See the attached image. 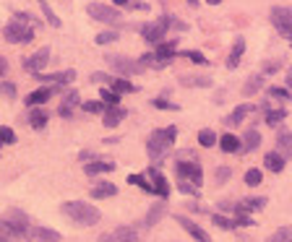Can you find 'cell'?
Listing matches in <instances>:
<instances>
[{
	"label": "cell",
	"mask_w": 292,
	"mask_h": 242,
	"mask_svg": "<svg viewBox=\"0 0 292 242\" xmlns=\"http://www.w3.org/2000/svg\"><path fill=\"white\" fill-rule=\"evenodd\" d=\"M175 138H177V128H172V125L162 128V130H154L146 141V154L154 162H162L170 154V148L175 146Z\"/></svg>",
	"instance_id": "6da1fadb"
},
{
	"label": "cell",
	"mask_w": 292,
	"mask_h": 242,
	"mask_svg": "<svg viewBox=\"0 0 292 242\" xmlns=\"http://www.w3.org/2000/svg\"><path fill=\"white\" fill-rule=\"evenodd\" d=\"M63 214L71 219V222L81 224V227H94L99 224V208H94L92 203H86V201H68V203H63Z\"/></svg>",
	"instance_id": "7a4b0ae2"
},
{
	"label": "cell",
	"mask_w": 292,
	"mask_h": 242,
	"mask_svg": "<svg viewBox=\"0 0 292 242\" xmlns=\"http://www.w3.org/2000/svg\"><path fill=\"white\" fill-rule=\"evenodd\" d=\"M3 37L11 42V45H29V42H34V26L26 24V21L13 18L11 24L3 29Z\"/></svg>",
	"instance_id": "3957f363"
},
{
	"label": "cell",
	"mask_w": 292,
	"mask_h": 242,
	"mask_svg": "<svg viewBox=\"0 0 292 242\" xmlns=\"http://www.w3.org/2000/svg\"><path fill=\"white\" fill-rule=\"evenodd\" d=\"M104 63H110V68L115 71V73H120V76H139L146 68V65H139L136 60H130L125 55H107Z\"/></svg>",
	"instance_id": "277c9868"
},
{
	"label": "cell",
	"mask_w": 292,
	"mask_h": 242,
	"mask_svg": "<svg viewBox=\"0 0 292 242\" xmlns=\"http://www.w3.org/2000/svg\"><path fill=\"white\" fill-rule=\"evenodd\" d=\"M272 24H274V29H277L282 37L292 39V8H287V6H274V8H272Z\"/></svg>",
	"instance_id": "5b68a950"
},
{
	"label": "cell",
	"mask_w": 292,
	"mask_h": 242,
	"mask_svg": "<svg viewBox=\"0 0 292 242\" xmlns=\"http://www.w3.org/2000/svg\"><path fill=\"white\" fill-rule=\"evenodd\" d=\"M175 172H177V177H180V180H185V183H193L196 188H201V185H204V169H201L193 159L191 162H177L175 164Z\"/></svg>",
	"instance_id": "8992f818"
},
{
	"label": "cell",
	"mask_w": 292,
	"mask_h": 242,
	"mask_svg": "<svg viewBox=\"0 0 292 242\" xmlns=\"http://www.w3.org/2000/svg\"><path fill=\"white\" fill-rule=\"evenodd\" d=\"M172 21H175V18L162 16L160 21H154V24H146V26L141 29V37H144L146 42H154V45H160V42L165 39V34H167V29L172 26Z\"/></svg>",
	"instance_id": "52a82bcc"
},
{
	"label": "cell",
	"mask_w": 292,
	"mask_h": 242,
	"mask_svg": "<svg viewBox=\"0 0 292 242\" xmlns=\"http://www.w3.org/2000/svg\"><path fill=\"white\" fill-rule=\"evenodd\" d=\"M86 13L94 21H102V24H118L120 21V11L115 6H104V3H89Z\"/></svg>",
	"instance_id": "ba28073f"
},
{
	"label": "cell",
	"mask_w": 292,
	"mask_h": 242,
	"mask_svg": "<svg viewBox=\"0 0 292 242\" xmlns=\"http://www.w3.org/2000/svg\"><path fill=\"white\" fill-rule=\"evenodd\" d=\"M3 219H6V224H8L18 237H29V229H32V227H29V216L21 211V208H11Z\"/></svg>",
	"instance_id": "9c48e42d"
},
{
	"label": "cell",
	"mask_w": 292,
	"mask_h": 242,
	"mask_svg": "<svg viewBox=\"0 0 292 242\" xmlns=\"http://www.w3.org/2000/svg\"><path fill=\"white\" fill-rule=\"evenodd\" d=\"M99 242H139V234L130 227H118L107 234H99Z\"/></svg>",
	"instance_id": "30bf717a"
},
{
	"label": "cell",
	"mask_w": 292,
	"mask_h": 242,
	"mask_svg": "<svg viewBox=\"0 0 292 242\" xmlns=\"http://www.w3.org/2000/svg\"><path fill=\"white\" fill-rule=\"evenodd\" d=\"M47 60H50V47H42V50H37L26 63H24V68L29 71V73H42V68H44V65H47Z\"/></svg>",
	"instance_id": "8fae6325"
},
{
	"label": "cell",
	"mask_w": 292,
	"mask_h": 242,
	"mask_svg": "<svg viewBox=\"0 0 292 242\" xmlns=\"http://www.w3.org/2000/svg\"><path fill=\"white\" fill-rule=\"evenodd\" d=\"M39 83H73L76 71H63V73H37Z\"/></svg>",
	"instance_id": "7c38bea8"
},
{
	"label": "cell",
	"mask_w": 292,
	"mask_h": 242,
	"mask_svg": "<svg viewBox=\"0 0 292 242\" xmlns=\"http://www.w3.org/2000/svg\"><path fill=\"white\" fill-rule=\"evenodd\" d=\"M177 224H180V227H183V229H185V232H188V234L196 239V242H211V239H209V234H206L204 229H201L196 222H191V219H185V216H177Z\"/></svg>",
	"instance_id": "4fadbf2b"
},
{
	"label": "cell",
	"mask_w": 292,
	"mask_h": 242,
	"mask_svg": "<svg viewBox=\"0 0 292 242\" xmlns=\"http://www.w3.org/2000/svg\"><path fill=\"white\" fill-rule=\"evenodd\" d=\"M102 117H104V128H115V125H120L125 120V109L120 104H107Z\"/></svg>",
	"instance_id": "5bb4252c"
},
{
	"label": "cell",
	"mask_w": 292,
	"mask_h": 242,
	"mask_svg": "<svg viewBox=\"0 0 292 242\" xmlns=\"http://www.w3.org/2000/svg\"><path fill=\"white\" fill-rule=\"evenodd\" d=\"M149 177H151V185H154V193H156V195H162V198L170 195V183H167V177H165V174L156 169V167L149 169Z\"/></svg>",
	"instance_id": "9a60e30c"
},
{
	"label": "cell",
	"mask_w": 292,
	"mask_h": 242,
	"mask_svg": "<svg viewBox=\"0 0 292 242\" xmlns=\"http://www.w3.org/2000/svg\"><path fill=\"white\" fill-rule=\"evenodd\" d=\"M29 239H34V242H60V232H55L50 227H32Z\"/></svg>",
	"instance_id": "2e32d148"
},
{
	"label": "cell",
	"mask_w": 292,
	"mask_h": 242,
	"mask_svg": "<svg viewBox=\"0 0 292 242\" xmlns=\"http://www.w3.org/2000/svg\"><path fill=\"white\" fill-rule=\"evenodd\" d=\"M277 151L282 154L284 159H289V157H292V130L282 128L279 133H277Z\"/></svg>",
	"instance_id": "e0dca14e"
},
{
	"label": "cell",
	"mask_w": 292,
	"mask_h": 242,
	"mask_svg": "<svg viewBox=\"0 0 292 242\" xmlns=\"http://www.w3.org/2000/svg\"><path fill=\"white\" fill-rule=\"evenodd\" d=\"M55 92H58V89H47V86H42V89H37V92H32V94L24 97V104H29V107H39V104L47 102Z\"/></svg>",
	"instance_id": "ac0fdd59"
},
{
	"label": "cell",
	"mask_w": 292,
	"mask_h": 242,
	"mask_svg": "<svg viewBox=\"0 0 292 242\" xmlns=\"http://www.w3.org/2000/svg\"><path fill=\"white\" fill-rule=\"evenodd\" d=\"M118 167L112 162H89L84 164V174H89V177H94V174H104V172H115Z\"/></svg>",
	"instance_id": "d6986e66"
},
{
	"label": "cell",
	"mask_w": 292,
	"mask_h": 242,
	"mask_svg": "<svg viewBox=\"0 0 292 242\" xmlns=\"http://www.w3.org/2000/svg\"><path fill=\"white\" fill-rule=\"evenodd\" d=\"M266 206V198H245V201L237 203L235 214H251V211H261Z\"/></svg>",
	"instance_id": "ffe728a7"
},
{
	"label": "cell",
	"mask_w": 292,
	"mask_h": 242,
	"mask_svg": "<svg viewBox=\"0 0 292 242\" xmlns=\"http://www.w3.org/2000/svg\"><path fill=\"white\" fill-rule=\"evenodd\" d=\"M92 198H97V201H102V198H112V195H118V185H112V183H97L92 190Z\"/></svg>",
	"instance_id": "44dd1931"
},
{
	"label": "cell",
	"mask_w": 292,
	"mask_h": 242,
	"mask_svg": "<svg viewBox=\"0 0 292 242\" xmlns=\"http://www.w3.org/2000/svg\"><path fill=\"white\" fill-rule=\"evenodd\" d=\"M263 164H266L269 169H272L274 174H279V172L284 169V157H282L279 151H269L266 157H263Z\"/></svg>",
	"instance_id": "7402d4cb"
},
{
	"label": "cell",
	"mask_w": 292,
	"mask_h": 242,
	"mask_svg": "<svg viewBox=\"0 0 292 242\" xmlns=\"http://www.w3.org/2000/svg\"><path fill=\"white\" fill-rule=\"evenodd\" d=\"M162 216H165V203L160 201V203H154V206L149 208V214L144 216V227H146V229H151V227H154L156 222H160Z\"/></svg>",
	"instance_id": "603a6c76"
},
{
	"label": "cell",
	"mask_w": 292,
	"mask_h": 242,
	"mask_svg": "<svg viewBox=\"0 0 292 242\" xmlns=\"http://www.w3.org/2000/svg\"><path fill=\"white\" fill-rule=\"evenodd\" d=\"M243 52H245V39H235L232 52H230V57H227V68H230V71H235L237 65H240V57H243Z\"/></svg>",
	"instance_id": "cb8c5ba5"
},
{
	"label": "cell",
	"mask_w": 292,
	"mask_h": 242,
	"mask_svg": "<svg viewBox=\"0 0 292 242\" xmlns=\"http://www.w3.org/2000/svg\"><path fill=\"white\" fill-rule=\"evenodd\" d=\"M251 109H253L251 104H237V107L232 109V112H230V117H227V125H230V128L240 125L245 117H248V112H251Z\"/></svg>",
	"instance_id": "d4e9b609"
},
{
	"label": "cell",
	"mask_w": 292,
	"mask_h": 242,
	"mask_svg": "<svg viewBox=\"0 0 292 242\" xmlns=\"http://www.w3.org/2000/svg\"><path fill=\"white\" fill-rule=\"evenodd\" d=\"M243 143H245V146H240V154L256 151V148L261 146V133H258V130H248V133H245V138H243Z\"/></svg>",
	"instance_id": "484cf974"
},
{
	"label": "cell",
	"mask_w": 292,
	"mask_h": 242,
	"mask_svg": "<svg viewBox=\"0 0 292 242\" xmlns=\"http://www.w3.org/2000/svg\"><path fill=\"white\" fill-rule=\"evenodd\" d=\"M219 148H222L224 154H240V138L232 136V133L222 136V138H219Z\"/></svg>",
	"instance_id": "4316f807"
},
{
	"label": "cell",
	"mask_w": 292,
	"mask_h": 242,
	"mask_svg": "<svg viewBox=\"0 0 292 242\" xmlns=\"http://www.w3.org/2000/svg\"><path fill=\"white\" fill-rule=\"evenodd\" d=\"M29 125L34 130H42L44 125H47V112H44L42 107H32V112H29Z\"/></svg>",
	"instance_id": "83f0119b"
},
{
	"label": "cell",
	"mask_w": 292,
	"mask_h": 242,
	"mask_svg": "<svg viewBox=\"0 0 292 242\" xmlns=\"http://www.w3.org/2000/svg\"><path fill=\"white\" fill-rule=\"evenodd\" d=\"M110 89L118 92V94H133V92H136V86H133L130 81H125V78H115L110 83Z\"/></svg>",
	"instance_id": "f1b7e54d"
},
{
	"label": "cell",
	"mask_w": 292,
	"mask_h": 242,
	"mask_svg": "<svg viewBox=\"0 0 292 242\" xmlns=\"http://www.w3.org/2000/svg\"><path fill=\"white\" fill-rule=\"evenodd\" d=\"M261 83H263L261 76H251L248 81H245V86H243V94L245 97H253L256 92H261Z\"/></svg>",
	"instance_id": "f546056e"
},
{
	"label": "cell",
	"mask_w": 292,
	"mask_h": 242,
	"mask_svg": "<svg viewBox=\"0 0 292 242\" xmlns=\"http://www.w3.org/2000/svg\"><path fill=\"white\" fill-rule=\"evenodd\" d=\"M21 237L6 224V219H0V242H18Z\"/></svg>",
	"instance_id": "4dcf8cb0"
},
{
	"label": "cell",
	"mask_w": 292,
	"mask_h": 242,
	"mask_svg": "<svg viewBox=\"0 0 292 242\" xmlns=\"http://www.w3.org/2000/svg\"><path fill=\"white\" fill-rule=\"evenodd\" d=\"M287 120V109H269L266 112V125H279Z\"/></svg>",
	"instance_id": "1f68e13d"
},
{
	"label": "cell",
	"mask_w": 292,
	"mask_h": 242,
	"mask_svg": "<svg viewBox=\"0 0 292 242\" xmlns=\"http://www.w3.org/2000/svg\"><path fill=\"white\" fill-rule=\"evenodd\" d=\"M81 107H84V112H89V115H104V109H107V104L102 99L99 102H84Z\"/></svg>",
	"instance_id": "d6a6232c"
},
{
	"label": "cell",
	"mask_w": 292,
	"mask_h": 242,
	"mask_svg": "<svg viewBox=\"0 0 292 242\" xmlns=\"http://www.w3.org/2000/svg\"><path fill=\"white\" fill-rule=\"evenodd\" d=\"M128 183H130V185H139L144 193H154V185H151L146 177H141V174H130V177H128Z\"/></svg>",
	"instance_id": "836d02e7"
},
{
	"label": "cell",
	"mask_w": 292,
	"mask_h": 242,
	"mask_svg": "<svg viewBox=\"0 0 292 242\" xmlns=\"http://www.w3.org/2000/svg\"><path fill=\"white\" fill-rule=\"evenodd\" d=\"M198 143L201 146H214L217 143V136H214V130H209V128H204V130H198Z\"/></svg>",
	"instance_id": "e575fe53"
},
{
	"label": "cell",
	"mask_w": 292,
	"mask_h": 242,
	"mask_svg": "<svg viewBox=\"0 0 292 242\" xmlns=\"http://www.w3.org/2000/svg\"><path fill=\"white\" fill-rule=\"evenodd\" d=\"M269 242H292V227H282V229H277L272 237H269Z\"/></svg>",
	"instance_id": "d590c367"
},
{
	"label": "cell",
	"mask_w": 292,
	"mask_h": 242,
	"mask_svg": "<svg viewBox=\"0 0 292 242\" xmlns=\"http://www.w3.org/2000/svg\"><path fill=\"white\" fill-rule=\"evenodd\" d=\"M99 99L104 102V104H120V94L118 92H112V89H99Z\"/></svg>",
	"instance_id": "8d00e7d4"
},
{
	"label": "cell",
	"mask_w": 292,
	"mask_h": 242,
	"mask_svg": "<svg viewBox=\"0 0 292 242\" xmlns=\"http://www.w3.org/2000/svg\"><path fill=\"white\" fill-rule=\"evenodd\" d=\"M211 222H214V227H219V229H235V227H237V222H232V219H227V216H219V214L211 216Z\"/></svg>",
	"instance_id": "74e56055"
},
{
	"label": "cell",
	"mask_w": 292,
	"mask_h": 242,
	"mask_svg": "<svg viewBox=\"0 0 292 242\" xmlns=\"http://www.w3.org/2000/svg\"><path fill=\"white\" fill-rule=\"evenodd\" d=\"M118 39H120V34H118V32H102V34H97V39H94V42L104 47V45H110V42H118Z\"/></svg>",
	"instance_id": "f35d334b"
},
{
	"label": "cell",
	"mask_w": 292,
	"mask_h": 242,
	"mask_svg": "<svg viewBox=\"0 0 292 242\" xmlns=\"http://www.w3.org/2000/svg\"><path fill=\"white\" fill-rule=\"evenodd\" d=\"M39 6H42V13L47 16V21H50V24H52V26L58 29V26H60V18H58V16L52 13V8L47 6V0H39Z\"/></svg>",
	"instance_id": "ab89813d"
},
{
	"label": "cell",
	"mask_w": 292,
	"mask_h": 242,
	"mask_svg": "<svg viewBox=\"0 0 292 242\" xmlns=\"http://www.w3.org/2000/svg\"><path fill=\"white\" fill-rule=\"evenodd\" d=\"M245 185H248V188L261 185V172L258 169H248V172H245Z\"/></svg>",
	"instance_id": "60d3db41"
},
{
	"label": "cell",
	"mask_w": 292,
	"mask_h": 242,
	"mask_svg": "<svg viewBox=\"0 0 292 242\" xmlns=\"http://www.w3.org/2000/svg\"><path fill=\"white\" fill-rule=\"evenodd\" d=\"M78 104H81L78 92H68V94H65V99H63V107H65V109H73V107H78Z\"/></svg>",
	"instance_id": "b9f144b4"
},
{
	"label": "cell",
	"mask_w": 292,
	"mask_h": 242,
	"mask_svg": "<svg viewBox=\"0 0 292 242\" xmlns=\"http://www.w3.org/2000/svg\"><path fill=\"white\" fill-rule=\"evenodd\" d=\"M0 97L13 99V97H16V86H13L11 81H0Z\"/></svg>",
	"instance_id": "7bdbcfd3"
},
{
	"label": "cell",
	"mask_w": 292,
	"mask_h": 242,
	"mask_svg": "<svg viewBox=\"0 0 292 242\" xmlns=\"http://www.w3.org/2000/svg\"><path fill=\"white\" fill-rule=\"evenodd\" d=\"M156 109H172V112H177V109H180V104H172V102H167L165 97H160V99H154L151 102Z\"/></svg>",
	"instance_id": "ee69618b"
},
{
	"label": "cell",
	"mask_w": 292,
	"mask_h": 242,
	"mask_svg": "<svg viewBox=\"0 0 292 242\" xmlns=\"http://www.w3.org/2000/svg\"><path fill=\"white\" fill-rule=\"evenodd\" d=\"M183 83H185V86H211L209 78H201V76H185Z\"/></svg>",
	"instance_id": "f6af8a7d"
},
{
	"label": "cell",
	"mask_w": 292,
	"mask_h": 242,
	"mask_svg": "<svg viewBox=\"0 0 292 242\" xmlns=\"http://www.w3.org/2000/svg\"><path fill=\"white\" fill-rule=\"evenodd\" d=\"M0 141H3V143H16V133H13L11 128L0 125Z\"/></svg>",
	"instance_id": "bcb514c9"
},
{
	"label": "cell",
	"mask_w": 292,
	"mask_h": 242,
	"mask_svg": "<svg viewBox=\"0 0 292 242\" xmlns=\"http://www.w3.org/2000/svg\"><path fill=\"white\" fill-rule=\"evenodd\" d=\"M92 81H94V83H99V86H102V83H104V86H110L115 78H112L110 73H102V71H99V73H92Z\"/></svg>",
	"instance_id": "7dc6e473"
},
{
	"label": "cell",
	"mask_w": 292,
	"mask_h": 242,
	"mask_svg": "<svg viewBox=\"0 0 292 242\" xmlns=\"http://www.w3.org/2000/svg\"><path fill=\"white\" fill-rule=\"evenodd\" d=\"M232 177V169L230 167H217V183H227Z\"/></svg>",
	"instance_id": "c3c4849f"
},
{
	"label": "cell",
	"mask_w": 292,
	"mask_h": 242,
	"mask_svg": "<svg viewBox=\"0 0 292 242\" xmlns=\"http://www.w3.org/2000/svg\"><path fill=\"white\" fill-rule=\"evenodd\" d=\"M177 188H180V193H185V195H198V188L193 185V183H185V180H180V185H177Z\"/></svg>",
	"instance_id": "681fc988"
},
{
	"label": "cell",
	"mask_w": 292,
	"mask_h": 242,
	"mask_svg": "<svg viewBox=\"0 0 292 242\" xmlns=\"http://www.w3.org/2000/svg\"><path fill=\"white\" fill-rule=\"evenodd\" d=\"M183 57H188V60H193L196 65H206V57L201 55V52H196V50H191V52H183Z\"/></svg>",
	"instance_id": "f907efd6"
},
{
	"label": "cell",
	"mask_w": 292,
	"mask_h": 242,
	"mask_svg": "<svg viewBox=\"0 0 292 242\" xmlns=\"http://www.w3.org/2000/svg\"><path fill=\"white\" fill-rule=\"evenodd\" d=\"M269 97H274V99H284V102H289V99H292V94H289V92H284V89H269Z\"/></svg>",
	"instance_id": "816d5d0a"
},
{
	"label": "cell",
	"mask_w": 292,
	"mask_h": 242,
	"mask_svg": "<svg viewBox=\"0 0 292 242\" xmlns=\"http://www.w3.org/2000/svg\"><path fill=\"white\" fill-rule=\"evenodd\" d=\"M112 3H115V8H136L130 0H112Z\"/></svg>",
	"instance_id": "f5cc1de1"
},
{
	"label": "cell",
	"mask_w": 292,
	"mask_h": 242,
	"mask_svg": "<svg viewBox=\"0 0 292 242\" xmlns=\"http://www.w3.org/2000/svg\"><path fill=\"white\" fill-rule=\"evenodd\" d=\"M277 71H279L277 63H266V68H263V73H277Z\"/></svg>",
	"instance_id": "db71d44e"
},
{
	"label": "cell",
	"mask_w": 292,
	"mask_h": 242,
	"mask_svg": "<svg viewBox=\"0 0 292 242\" xmlns=\"http://www.w3.org/2000/svg\"><path fill=\"white\" fill-rule=\"evenodd\" d=\"M78 159H81V162H86V159H94V151H81V154H78Z\"/></svg>",
	"instance_id": "11a10c76"
},
{
	"label": "cell",
	"mask_w": 292,
	"mask_h": 242,
	"mask_svg": "<svg viewBox=\"0 0 292 242\" xmlns=\"http://www.w3.org/2000/svg\"><path fill=\"white\" fill-rule=\"evenodd\" d=\"M8 71V63H6V57H0V76H3Z\"/></svg>",
	"instance_id": "9f6ffc18"
},
{
	"label": "cell",
	"mask_w": 292,
	"mask_h": 242,
	"mask_svg": "<svg viewBox=\"0 0 292 242\" xmlns=\"http://www.w3.org/2000/svg\"><path fill=\"white\" fill-rule=\"evenodd\" d=\"M287 86H289V89H292V68L287 71Z\"/></svg>",
	"instance_id": "6f0895ef"
},
{
	"label": "cell",
	"mask_w": 292,
	"mask_h": 242,
	"mask_svg": "<svg viewBox=\"0 0 292 242\" xmlns=\"http://www.w3.org/2000/svg\"><path fill=\"white\" fill-rule=\"evenodd\" d=\"M222 3V0H209V6H219Z\"/></svg>",
	"instance_id": "680465c9"
},
{
	"label": "cell",
	"mask_w": 292,
	"mask_h": 242,
	"mask_svg": "<svg viewBox=\"0 0 292 242\" xmlns=\"http://www.w3.org/2000/svg\"><path fill=\"white\" fill-rule=\"evenodd\" d=\"M188 6H193V8H196V6H198V0H188Z\"/></svg>",
	"instance_id": "91938a15"
},
{
	"label": "cell",
	"mask_w": 292,
	"mask_h": 242,
	"mask_svg": "<svg viewBox=\"0 0 292 242\" xmlns=\"http://www.w3.org/2000/svg\"><path fill=\"white\" fill-rule=\"evenodd\" d=\"M0 146H3V141H0Z\"/></svg>",
	"instance_id": "94428289"
}]
</instances>
